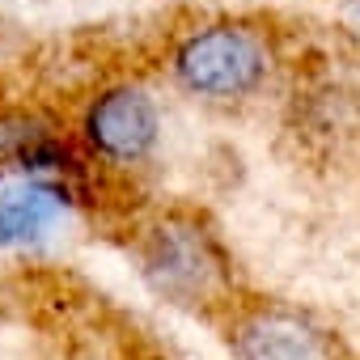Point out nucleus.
I'll return each instance as SVG.
<instances>
[{
    "label": "nucleus",
    "instance_id": "f257e3e1",
    "mask_svg": "<svg viewBox=\"0 0 360 360\" xmlns=\"http://www.w3.org/2000/svg\"><path fill=\"white\" fill-rule=\"evenodd\" d=\"M136 263L157 297L183 309L217 305L233 288V263L221 238L191 212H165L148 221L136 238Z\"/></svg>",
    "mask_w": 360,
    "mask_h": 360
},
{
    "label": "nucleus",
    "instance_id": "f03ea898",
    "mask_svg": "<svg viewBox=\"0 0 360 360\" xmlns=\"http://www.w3.org/2000/svg\"><path fill=\"white\" fill-rule=\"evenodd\" d=\"M271 72V47L259 30L238 22H217L187 34L174 51V77L187 94L212 102L250 98Z\"/></svg>",
    "mask_w": 360,
    "mask_h": 360
},
{
    "label": "nucleus",
    "instance_id": "7ed1b4c3",
    "mask_svg": "<svg viewBox=\"0 0 360 360\" xmlns=\"http://www.w3.org/2000/svg\"><path fill=\"white\" fill-rule=\"evenodd\" d=\"M81 136L94 157L115 161V165H136L161 140L157 98L140 85H110L85 106Z\"/></svg>",
    "mask_w": 360,
    "mask_h": 360
},
{
    "label": "nucleus",
    "instance_id": "20e7f679",
    "mask_svg": "<svg viewBox=\"0 0 360 360\" xmlns=\"http://www.w3.org/2000/svg\"><path fill=\"white\" fill-rule=\"evenodd\" d=\"M233 360H339L330 335L288 309V305H255L229 330Z\"/></svg>",
    "mask_w": 360,
    "mask_h": 360
},
{
    "label": "nucleus",
    "instance_id": "39448f33",
    "mask_svg": "<svg viewBox=\"0 0 360 360\" xmlns=\"http://www.w3.org/2000/svg\"><path fill=\"white\" fill-rule=\"evenodd\" d=\"M68 191L47 178H18V183H0V246H22V242H39L60 208H64Z\"/></svg>",
    "mask_w": 360,
    "mask_h": 360
},
{
    "label": "nucleus",
    "instance_id": "423d86ee",
    "mask_svg": "<svg viewBox=\"0 0 360 360\" xmlns=\"http://www.w3.org/2000/svg\"><path fill=\"white\" fill-rule=\"evenodd\" d=\"M352 5H356V9H360V0H352Z\"/></svg>",
    "mask_w": 360,
    "mask_h": 360
}]
</instances>
